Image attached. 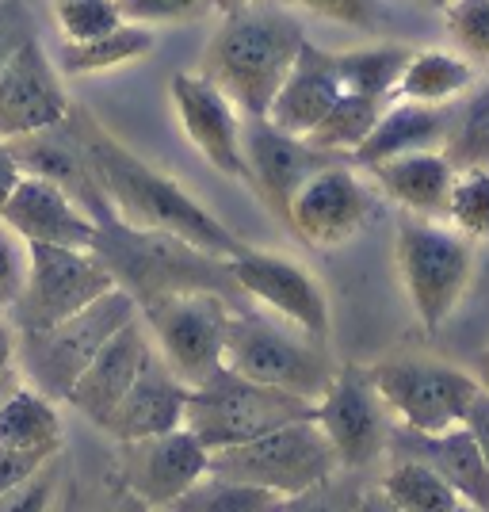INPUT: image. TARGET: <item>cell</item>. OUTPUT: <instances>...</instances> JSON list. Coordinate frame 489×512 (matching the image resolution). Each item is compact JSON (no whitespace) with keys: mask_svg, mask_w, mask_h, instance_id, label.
I'll return each instance as SVG.
<instances>
[{"mask_svg":"<svg viewBox=\"0 0 489 512\" xmlns=\"http://www.w3.org/2000/svg\"><path fill=\"white\" fill-rule=\"evenodd\" d=\"M65 123L81 138L107 203L115 207L123 222L142 226V230L176 234L207 253L226 256V260L241 253L245 241L222 218H214V211H207L192 192H184V184H176L169 172L153 169L134 150H127L88 107L73 104Z\"/></svg>","mask_w":489,"mask_h":512,"instance_id":"1","label":"cell"},{"mask_svg":"<svg viewBox=\"0 0 489 512\" xmlns=\"http://www.w3.org/2000/svg\"><path fill=\"white\" fill-rule=\"evenodd\" d=\"M92 253L107 264L115 287H123L138 302V310L149 302L172 299V295H188V291H214L234 302L237 310H245L241 306L245 295L230 272V260L207 253L176 234L142 230V226L123 222L119 214H107L96 222Z\"/></svg>","mask_w":489,"mask_h":512,"instance_id":"2","label":"cell"},{"mask_svg":"<svg viewBox=\"0 0 489 512\" xmlns=\"http://www.w3.org/2000/svg\"><path fill=\"white\" fill-rule=\"evenodd\" d=\"M302 43L306 31L283 4L237 8L222 16L199 73L222 88L245 119H264Z\"/></svg>","mask_w":489,"mask_h":512,"instance_id":"3","label":"cell"},{"mask_svg":"<svg viewBox=\"0 0 489 512\" xmlns=\"http://www.w3.org/2000/svg\"><path fill=\"white\" fill-rule=\"evenodd\" d=\"M222 363L253 383L276 386L306 402H318L341 367L321 341L306 337L291 321L264 318L256 310H234Z\"/></svg>","mask_w":489,"mask_h":512,"instance_id":"4","label":"cell"},{"mask_svg":"<svg viewBox=\"0 0 489 512\" xmlns=\"http://www.w3.org/2000/svg\"><path fill=\"white\" fill-rule=\"evenodd\" d=\"M130 318H138V302L130 299L123 287H111L107 295L77 310L73 318L58 321L50 329L20 333V367L23 383L43 390L46 398L65 402L73 383L85 375V367L96 360L104 348Z\"/></svg>","mask_w":489,"mask_h":512,"instance_id":"5","label":"cell"},{"mask_svg":"<svg viewBox=\"0 0 489 512\" xmlns=\"http://www.w3.org/2000/svg\"><path fill=\"white\" fill-rule=\"evenodd\" d=\"M394 260L417 321L428 333L444 329L474 276V241L444 226L440 218L402 214Z\"/></svg>","mask_w":489,"mask_h":512,"instance_id":"6","label":"cell"},{"mask_svg":"<svg viewBox=\"0 0 489 512\" xmlns=\"http://www.w3.org/2000/svg\"><path fill=\"white\" fill-rule=\"evenodd\" d=\"M302 417H314V402L276 386L253 383L222 363L207 383L192 386L184 428H192L211 451H222Z\"/></svg>","mask_w":489,"mask_h":512,"instance_id":"7","label":"cell"},{"mask_svg":"<svg viewBox=\"0 0 489 512\" xmlns=\"http://www.w3.org/2000/svg\"><path fill=\"white\" fill-rule=\"evenodd\" d=\"M341 470L337 451L325 440V432L314 417H302L291 425H279L256 440L234 444V448L211 451V474L237 478L279 497H295L333 478Z\"/></svg>","mask_w":489,"mask_h":512,"instance_id":"8","label":"cell"},{"mask_svg":"<svg viewBox=\"0 0 489 512\" xmlns=\"http://www.w3.org/2000/svg\"><path fill=\"white\" fill-rule=\"evenodd\" d=\"M367 371L379 386L386 409L394 413V425L413 432H447L463 425L474 394L482 390L474 371L425 356H394L371 363Z\"/></svg>","mask_w":489,"mask_h":512,"instance_id":"9","label":"cell"},{"mask_svg":"<svg viewBox=\"0 0 489 512\" xmlns=\"http://www.w3.org/2000/svg\"><path fill=\"white\" fill-rule=\"evenodd\" d=\"M115 287V276L92 249H62V245H27V283L20 299L4 314L20 333L50 329L73 318Z\"/></svg>","mask_w":489,"mask_h":512,"instance_id":"10","label":"cell"},{"mask_svg":"<svg viewBox=\"0 0 489 512\" xmlns=\"http://www.w3.org/2000/svg\"><path fill=\"white\" fill-rule=\"evenodd\" d=\"M234 310V302L214 291H188L149 302L138 314L146 321L157 356L176 371V379L199 386L226 360V329Z\"/></svg>","mask_w":489,"mask_h":512,"instance_id":"11","label":"cell"},{"mask_svg":"<svg viewBox=\"0 0 489 512\" xmlns=\"http://www.w3.org/2000/svg\"><path fill=\"white\" fill-rule=\"evenodd\" d=\"M314 421L321 425L325 440L337 451V463L348 474L375 467L390 451L394 413L386 409L371 371L360 363L337 367V379L314 402Z\"/></svg>","mask_w":489,"mask_h":512,"instance_id":"12","label":"cell"},{"mask_svg":"<svg viewBox=\"0 0 489 512\" xmlns=\"http://www.w3.org/2000/svg\"><path fill=\"white\" fill-rule=\"evenodd\" d=\"M375 214V188L352 161H333L318 169L295 192L287 207V230L314 249H341Z\"/></svg>","mask_w":489,"mask_h":512,"instance_id":"13","label":"cell"},{"mask_svg":"<svg viewBox=\"0 0 489 512\" xmlns=\"http://www.w3.org/2000/svg\"><path fill=\"white\" fill-rule=\"evenodd\" d=\"M230 272H234L245 299L260 302L276 318L291 321L306 337H314L321 344L329 341V329H333L329 295L310 268H302L298 260L283 253L241 245V253L230 256Z\"/></svg>","mask_w":489,"mask_h":512,"instance_id":"14","label":"cell"},{"mask_svg":"<svg viewBox=\"0 0 489 512\" xmlns=\"http://www.w3.org/2000/svg\"><path fill=\"white\" fill-rule=\"evenodd\" d=\"M119 463H123V482L130 497L142 501L149 512H165L203 474H211V448L192 428L180 425L161 436L119 444Z\"/></svg>","mask_w":489,"mask_h":512,"instance_id":"15","label":"cell"},{"mask_svg":"<svg viewBox=\"0 0 489 512\" xmlns=\"http://www.w3.org/2000/svg\"><path fill=\"white\" fill-rule=\"evenodd\" d=\"M241 150H245V184H253L256 195L268 203V211L279 222H287V207L295 192L318 169L333 161H348L337 153H325L310 146L306 138L272 127L268 119H245L241 123Z\"/></svg>","mask_w":489,"mask_h":512,"instance_id":"16","label":"cell"},{"mask_svg":"<svg viewBox=\"0 0 489 512\" xmlns=\"http://www.w3.org/2000/svg\"><path fill=\"white\" fill-rule=\"evenodd\" d=\"M172 111L180 119L184 134L192 138V146L203 153V161L214 172L245 180V150H241V111L234 100L211 85L203 73H176L169 81Z\"/></svg>","mask_w":489,"mask_h":512,"instance_id":"17","label":"cell"},{"mask_svg":"<svg viewBox=\"0 0 489 512\" xmlns=\"http://www.w3.org/2000/svg\"><path fill=\"white\" fill-rule=\"evenodd\" d=\"M73 100L65 96L62 73L39 39L23 43L0 73V138L12 142L35 134L69 115Z\"/></svg>","mask_w":489,"mask_h":512,"instance_id":"18","label":"cell"},{"mask_svg":"<svg viewBox=\"0 0 489 512\" xmlns=\"http://www.w3.org/2000/svg\"><path fill=\"white\" fill-rule=\"evenodd\" d=\"M0 222L27 245L92 249L96 241V218L54 180L31 176V172H23L8 203L0 207Z\"/></svg>","mask_w":489,"mask_h":512,"instance_id":"19","label":"cell"},{"mask_svg":"<svg viewBox=\"0 0 489 512\" xmlns=\"http://www.w3.org/2000/svg\"><path fill=\"white\" fill-rule=\"evenodd\" d=\"M149 356H153V337H149L146 321L138 314V318H130L127 325L96 352V360L88 363L85 375L73 383L65 402L100 428L107 421V413L123 402V394H127L130 386H134V379L142 375V367L149 363Z\"/></svg>","mask_w":489,"mask_h":512,"instance_id":"20","label":"cell"},{"mask_svg":"<svg viewBox=\"0 0 489 512\" xmlns=\"http://www.w3.org/2000/svg\"><path fill=\"white\" fill-rule=\"evenodd\" d=\"M8 146H12L23 172L54 180V184L73 195L96 222L107 218V214H115V207L107 203L104 188H100V180H96V172H92V161H88L81 138L69 130L65 119L46 130H35V134L12 138Z\"/></svg>","mask_w":489,"mask_h":512,"instance_id":"21","label":"cell"},{"mask_svg":"<svg viewBox=\"0 0 489 512\" xmlns=\"http://www.w3.org/2000/svg\"><path fill=\"white\" fill-rule=\"evenodd\" d=\"M188 394H192V386L184 383V379H176V371L153 348V356L142 367V375L123 394V402L107 413V421L100 428H104L115 444L172 432V428L184 425Z\"/></svg>","mask_w":489,"mask_h":512,"instance_id":"22","label":"cell"},{"mask_svg":"<svg viewBox=\"0 0 489 512\" xmlns=\"http://www.w3.org/2000/svg\"><path fill=\"white\" fill-rule=\"evenodd\" d=\"M390 455L428 463L467 505L489 512V463L463 425L447 428V432H413V428L394 425Z\"/></svg>","mask_w":489,"mask_h":512,"instance_id":"23","label":"cell"},{"mask_svg":"<svg viewBox=\"0 0 489 512\" xmlns=\"http://www.w3.org/2000/svg\"><path fill=\"white\" fill-rule=\"evenodd\" d=\"M341 96H344V85H341V73H337V62H333V50H321L318 43L306 39L264 119L272 127L287 130V134L306 138L329 115V107L337 104Z\"/></svg>","mask_w":489,"mask_h":512,"instance_id":"24","label":"cell"},{"mask_svg":"<svg viewBox=\"0 0 489 512\" xmlns=\"http://www.w3.org/2000/svg\"><path fill=\"white\" fill-rule=\"evenodd\" d=\"M371 180L375 188L398 203L405 214L417 218H447V199H451V184H455V165L444 150H417L402 153L371 165Z\"/></svg>","mask_w":489,"mask_h":512,"instance_id":"25","label":"cell"},{"mask_svg":"<svg viewBox=\"0 0 489 512\" xmlns=\"http://www.w3.org/2000/svg\"><path fill=\"white\" fill-rule=\"evenodd\" d=\"M447 130H451V107L417 104V100L386 104L375 130L363 138L360 150L352 153V165L356 169H371V165L402 157V153L444 150Z\"/></svg>","mask_w":489,"mask_h":512,"instance_id":"26","label":"cell"},{"mask_svg":"<svg viewBox=\"0 0 489 512\" xmlns=\"http://www.w3.org/2000/svg\"><path fill=\"white\" fill-rule=\"evenodd\" d=\"M62 444L65 425L58 402L46 398L43 390L20 383L8 394V402L0 406V448L54 459V455H62Z\"/></svg>","mask_w":489,"mask_h":512,"instance_id":"27","label":"cell"},{"mask_svg":"<svg viewBox=\"0 0 489 512\" xmlns=\"http://www.w3.org/2000/svg\"><path fill=\"white\" fill-rule=\"evenodd\" d=\"M478 85V65L463 58L455 46H428V50H413V58L405 65L398 92L402 100H417V104H436L447 107L451 100L467 96Z\"/></svg>","mask_w":489,"mask_h":512,"instance_id":"28","label":"cell"},{"mask_svg":"<svg viewBox=\"0 0 489 512\" xmlns=\"http://www.w3.org/2000/svg\"><path fill=\"white\" fill-rule=\"evenodd\" d=\"M157 35L153 27L142 23H119L115 31H107L100 39H88V43H62L58 50V73L62 77H88V73H107V69H119V65L142 62L146 54H153Z\"/></svg>","mask_w":489,"mask_h":512,"instance_id":"29","label":"cell"},{"mask_svg":"<svg viewBox=\"0 0 489 512\" xmlns=\"http://www.w3.org/2000/svg\"><path fill=\"white\" fill-rule=\"evenodd\" d=\"M409 58H413V50L402 43L356 46V50L333 54L344 92H360V96H375V100H390L398 92Z\"/></svg>","mask_w":489,"mask_h":512,"instance_id":"30","label":"cell"},{"mask_svg":"<svg viewBox=\"0 0 489 512\" xmlns=\"http://www.w3.org/2000/svg\"><path fill=\"white\" fill-rule=\"evenodd\" d=\"M390 100H375V96H360V92H344L337 104L329 107V115L321 119L318 127L306 134L310 146H318L325 153H337V157H348L363 146V138L375 130L383 107Z\"/></svg>","mask_w":489,"mask_h":512,"instance_id":"31","label":"cell"},{"mask_svg":"<svg viewBox=\"0 0 489 512\" xmlns=\"http://www.w3.org/2000/svg\"><path fill=\"white\" fill-rule=\"evenodd\" d=\"M383 493L402 512H455L459 509V493L447 486L436 470L421 459H394L383 474Z\"/></svg>","mask_w":489,"mask_h":512,"instance_id":"32","label":"cell"},{"mask_svg":"<svg viewBox=\"0 0 489 512\" xmlns=\"http://www.w3.org/2000/svg\"><path fill=\"white\" fill-rule=\"evenodd\" d=\"M287 497L272 490H260L237 478H222V474H203L192 490L180 501H172L165 512H283Z\"/></svg>","mask_w":489,"mask_h":512,"instance_id":"33","label":"cell"},{"mask_svg":"<svg viewBox=\"0 0 489 512\" xmlns=\"http://www.w3.org/2000/svg\"><path fill=\"white\" fill-rule=\"evenodd\" d=\"M444 153L455 169L486 165L489 169V85L470 88V100L459 111H451Z\"/></svg>","mask_w":489,"mask_h":512,"instance_id":"34","label":"cell"},{"mask_svg":"<svg viewBox=\"0 0 489 512\" xmlns=\"http://www.w3.org/2000/svg\"><path fill=\"white\" fill-rule=\"evenodd\" d=\"M447 226L467 241H489V169L470 165L455 172L451 199H447Z\"/></svg>","mask_w":489,"mask_h":512,"instance_id":"35","label":"cell"},{"mask_svg":"<svg viewBox=\"0 0 489 512\" xmlns=\"http://www.w3.org/2000/svg\"><path fill=\"white\" fill-rule=\"evenodd\" d=\"M54 20L62 31V43H88L127 23L119 12V0H54Z\"/></svg>","mask_w":489,"mask_h":512,"instance_id":"36","label":"cell"},{"mask_svg":"<svg viewBox=\"0 0 489 512\" xmlns=\"http://www.w3.org/2000/svg\"><path fill=\"white\" fill-rule=\"evenodd\" d=\"M444 27L455 50L474 65H489V0H451Z\"/></svg>","mask_w":489,"mask_h":512,"instance_id":"37","label":"cell"},{"mask_svg":"<svg viewBox=\"0 0 489 512\" xmlns=\"http://www.w3.org/2000/svg\"><path fill=\"white\" fill-rule=\"evenodd\" d=\"M119 12L127 23L172 27V23L207 20L214 12V0H119Z\"/></svg>","mask_w":489,"mask_h":512,"instance_id":"38","label":"cell"},{"mask_svg":"<svg viewBox=\"0 0 489 512\" xmlns=\"http://www.w3.org/2000/svg\"><path fill=\"white\" fill-rule=\"evenodd\" d=\"M360 486L348 478V470H337L333 478H325L318 486H310L306 493L287 497V509L283 512H356L360 501Z\"/></svg>","mask_w":489,"mask_h":512,"instance_id":"39","label":"cell"},{"mask_svg":"<svg viewBox=\"0 0 489 512\" xmlns=\"http://www.w3.org/2000/svg\"><path fill=\"white\" fill-rule=\"evenodd\" d=\"M291 4L314 12L321 20L356 27V31H375L383 20V0H291Z\"/></svg>","mask_w":489,"mask_h":512,"instance_id":"40","label":"cell"},{"mask_svg":"<svg viewBox=\"0 0 489 512\" xmlns=\"http://www.w3.org/2000/svg\"><path fill=\"white\" fill-rule=\"evenodd\" d=\"M58 490V459H50L46 467H39L27 482H20L16 490H8L0 497V512H46Z\"/></svg>","mask_w":489,"mask_h":512,"instance_id":"41","label":"cell"},{"mask_svg":"<svg viewBox=\"0 0 489 512\" xmlns=\"http://www.w3.org/2000/svg\"><path fill=\"white\" fill-rule=\"evenodd\" d=\"M31 39H39L31 4L27 0H0V73L16 58V50Z\"/></svg>","mask_w":489,"mask_h":512,"instance_id":"42","label":"cell"},{"mask_svg":"<svg viewBox=\"0 0 489 512\" xmlns=\"http://www.w3.org/2000/svg\"><path fill=\"white\" fill-rule=\"evenodd\" d=\"M23 283H27V241H20L0 222V314L20 299Z\"/></svg>","mask_w":489,"mask_h":512,"instance_id":"43","label":"cell"},{"mask_svg":"<svg viewBox=\"0 0 489 512\" xmlns=\"http://www.w3.org/2000/svg\"><path fill=\"white\" fill-rule=\"evenodd\" d=\"M58 459V455H54ZM50 459L43 455H27V451H12V448H0V497L8 490H16L20 482H27L31 474L39 467H46Z\"/></svg>","mask_w":489,"mask_h":512,"instance_id":"44","label":"cell"},{"mask_svg":"<svg viewBox=\"0 0 489 512\" xmlns=\"http://www.w3.org/2000/svg\"><path fill=\"white\" fill-rule=\"evenodd\" d=\"M463 428L474 436V444H478V451H482V459L489 463V390H478V394H474L467 417H463Z\"/></svg>","mask_w":489,"mask_h":512,"instance_id":"45","label":"cell"},{"mask_svg":"<svg viewBox=\"0 0 489 512\" xmlns=\"http://www.w3.org/2000/svg\"><path fill=\"white\" fill-rule=\"evenodd\" d=\"M20 161H16V153H12V146L0 138V207L8 203V195H12V188L20 184Z\"/></svg>","mask_w":489,"mask_h":512,"instance_id":"46","label":"cell"},{"mask_svg":"<svg viewBox=\"0 0 489 512\" xmlns=\"http://www.w3.org/2000/svg\"><path fill=\"white\" fill-rule=\"evenodd\" d=\"M16 360H20V329L8 318H0V375L16 371Z\"/></svg>","mask_w":489,"mask_h":512,"instance_id":"47","label":"cell"},{"mask_svg":"<svg viewBox=\"0 0 489 512\" xmlns=\"http://www.w3.org/2000/svg\"><path fill=\"white\" fill-rule=\"evenodd\" d=\"M356 512H402L390 497L383 493V486H375V490H363L360 501H356Z\"/></svg>","mask_w":489,"mask_h":512,"instance_id":"48","label":"cell"},{"mask_svg":"<svg viewBox=\"0 0 489 512\" xmlns=\"http://www.w3.org/2000/svg\"><path fill=\"white\" fill-rule=\"evenodd\" d=\"M253 4H291V0H214V12H218V16H226V12L253 8Z\"/></svg>","mask_w":489,"mask_h":512,"instance_id":"49","label":"cell"},{"mask_svg":"<svg viewBox=\"0 0 489 512\" xmlns=\"http://www.w3.org/2000/svg\"><path fill=\"white\" fill-rule=\"evenodd\" d=\"M20 383H23L20 367H16V371H8V375H0V406L8 402V394H12V390H16Z\"/></svg>","mask_w":489,"mask_h":512,"instance_id":"50","label":"cell"},{"mask_svg":"<svg viewBox=\"0 0 489 512\" xmlns=\"http://www.w3.org/2000/svg\"><path fill=\"white\" fill-rule=\"evenodd\" d=\"M405 4H413V8H421V12H444L451 0H405Z\"/></svg>","mask_w":489,"mask_h":512,"instance_id":"51","label":"cell"},{"mask_svg":"<svg viewBox=\"0 0 489 512\" xmlns=\"http://www.w3.org/2000/svg\"><path fill=\"white\" fill-rule=\"evenodd\" d=\"M474 375H478L482 390H489V348L482 352V356H478V371H474Z\"/></svg>","mask_w":489,"mask_h":512,"instance_id":"52","label":"cell"},{"mask_svg":"<svg viewBox=\"0 0 489 512\" xmlns=\"http://www.w3.org/2000/svg\"><path fill=\"white\" fill-rule=\"evenodd\" d=\"M455 512H482V509H474V505H467V501H459V509Z\"/></svg>","mask_w":489,"mask_h":512,"instance_id":"53","label":"cell"}]
</instances>
